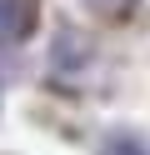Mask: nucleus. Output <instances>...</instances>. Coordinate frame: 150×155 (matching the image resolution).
I'll return each mask as SVG.
<instances>
[{
  "label": "nucleus",
  "mask_w": 150,
  "mask_h": 155,
  "mask_svg": "<svg viewBox=\"0 0 150 155\" xmlns=\"http://www.w3.org/2000/svg\"><path fill=\"white\" fill-rule=\"evenodd\" d=\"M90 5H95L100 15H115V20H120V15H130V10H135L140 0H90Z\"/></svg>",
  "instance_id": "3"
},
{
  "label": "nucleus",
  "mask_w": 150,
  "mask_h": 155,
  "mask_svg": "<svg viewBox=\"0 0 150 155\" xmlns=\"http://www.w3.org/2000/svg\"><path fill=\"white\" fill-rule=\"evenodd\" d=\"M100 155H150V150H145V145L135 140V135H110Z\"/></svg>",
  "instance_id": "2"
},
{
  "label": "nucleus",
  "mask_w": 150,
  "mask_h": 155,
  "mask_svg": "<svg viewBox=\"0 0 150 155\" xmlns=\"http://www.w3.org/2000/svg\"><path fill=\"white\" fill-rule=\"evenodd\" d=\"M35 25V0H0V45L20 40Z\"/></svg>",
  "instance_id": "1"
}]
</instances>
